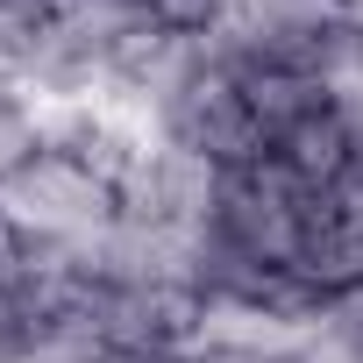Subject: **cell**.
<instances>
[{
    "label": "cell",
    "mask_w": 363,
    "mask_h": 363,
    "mask_svg": "<svg viewBox=\"0 0 363 363\" xmlns=\"http://www.w3.org/2000/svg\"><path fill=\"white\" fill-rule=\"evenodd\" d=\"M313 200H320V193H306L292 171H278L271 157H250V164L221 171L207 235H214V242H228V250H242V257H257V264H271V271L306 278ZM306 285H313V278H306ZM320 299H328V292H320Z\"/></svg>",
    "instance_id": "cell-1"
},
{
    "label": "cell",
    "mask_w": 363,
    "mask_h": 363,
    "mask_svg": "<svg viewBox=\"0 0 363 363\" xmlns=\"http://www.w3.org/2000/svg\"><path fill=\"white\" fill-rule=\"evenodd\" d=\"M0 207H8V221L29 235V242H65V250H86L114 228V186L65 157V150H43L29 157L8 186H0Z\"/></svg>",
    "instance_id": "cell-2"
},
{
    "label": "cell",
    "mask_w": 363,
    "mask_h": 363,
    "mask_svg": "<svg viewBox=\"0 0 363 363\" xmlns=\"http://www.w3.org/2000/svg\"><path fill=\"white\" fill-rule=\"evenodd\" d=\"M157 121H164V143L207 157L214 171H235V164L264 157V128H257V114H250V93H242V79H235L228 65L207 57V43H200L193 72L157 100Z\"/></svg>",
    "instance_id": "cell-3"
},
{
    "label": "cell",
    "mask_w": 363,
    "mask_h": 363,
    "mask_svg": "<svg viewBox=\"0 0 363 363\" xmlns=\"http://www.w3.org/2000/svg\"><path fill=\"white\" fill-rule=\"evenodd\" d=\"M214 186L221 171L178 143H157L128 164V178L114 186V214L143 221V228H178V235H207L214 221Z\"/></svg>",
    "instance_id": "cell-4"
},
{
    "label": "cell",
    "mask_w": 363,
    "mask_h": 363,
    "mask_svg": "<svg viewBox=\"0 0 363 363\" xmlns=\"http://www.w3.org/2000/svg\"><path fill=\"white\" fill-rule=\"evenodd\" d=\"M320 342V320H292L271 306L242 299H200L193 320V356H235V363H299Z\"/></svg>",
    "instance_id": "cell-5"
},
{
    "label": "cell",
    "mask_w": 363,
    "mask_h": 363,
    "mask_svg": "<svg viewBox=\"0 0 363 363\" xmlns=\"http://www.w3.org/2000/svg\"><path fill=\"white\" fill-rule=\"evenodd\" d=\"M43 157V121H36V100H8L0 107V186L29 164Z\"/></svg>",
    "instance_id": "cell-6"
},
{
    "label": "cell",
    "mask_w": 363,
    "mask_h": 363,
    "mask_svg": "<svg viewBox=\"0 0 363 363\" xmlns=\"http://www.w3.org/2000/svg\"><path fill=\"white\" fill-rule=\"evenodd\" d=\"M22 257H29V235L8 221V207H0V292H15V278H22Z\"/></svg>",
    "instance_id": "cell-7"
},
{
    "label": "cell",
    "mask_w": 363,
    "mask_h": 363,
    "mask_svg": "<svg viewBox=\"0 0 363 363\" xmlns=\"http://www.w3.org/2000/svg\"><path fill=\"white\" fill-rule=\"evenodd\" d=\"M193 363H235V356H193Z\"/></svg>",
    "instance_id": "cell-8"
}]
</instances>
